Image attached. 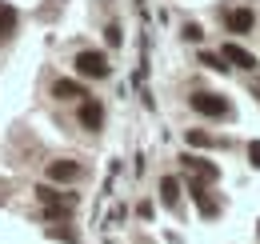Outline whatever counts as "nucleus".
Here are the masks:
<instances>
[{"label": "nucleus", "mask_w": 260, "mask_h": 244, "mask_svg": "<svg viewBox=\"0 0 260 244\" xmlns=\"http://www.w3.org/2000/svg\"><path fill=\"white\" fill-rule=\"evenodd\" d=\"M200 36H204V32L196 28V24H184V40H200Z\"/></svg>", "instance_id": "18"}, {"label": "nucleus", "mask_w": 260, "mask_h": 244, "mask_svg": "<svg viewBox=\"0 0 260 244\" xmlns=\"http://www.w3.org/2000/svg\"><path fill=\"white\" fill-rule=\"evenodd\" d=\"M48 236H56V240H64V244H76V232H72V228H60V224H48Z\"/></svg>", "instance_id": "14"}, {"label": "nucleus", "mask_w": 260, "mask_h": 244, "mask_svg": "<svg viewBox=\"0 0 260 244\" xmlns=\"http://www.w3.org/2000/svg\"><path fill=\"white\" fill-rule=\"evenodd\" d=\"M248 160H252V168H260V140L248 144Z\"/></svg>", "instance_id": "17"}, {"label": "nucleus", "mask_w": 260, "mask_h": 244, "mask_svg": "<svg viewBox=\"0 0 260 244\" xmlns=\"http://www.w3.org/2000/svg\"><path fill=\"white\" fill-rule=\"evenodd\" d=\"M192 108L200 116H212V120H228L232 116V104L220 92H192Z\"/></svg>", "instance_id": "2"}, {"label": "nucleus", "mask_w": 260, "mask_h": 244, "mask_svg": "<svg viewBox=\"0 0 260 244\" xmlns=\"http://www.w3.org/2000/svg\"><path fill=\"white\" fill-rule=\"evenodd\" d=\"M200 64H204V68H216V72H224V68H228L220 52H200Z\"/></svg>", "instance_id": "13"}, {"label": "nucleus", "mask_w": 260, "mask_h": 244, "mask_svg": "<svg viewBox=\"0 0 260 244\" xmlns=\"http://www.w3.org/2000/svg\"><path fill=\"white\" fill-rule=\"evenodd\" d=\"M192 196H196V208L204 216H216V200H208V192H204L200 184H192Z\"/></svg>", "instance_id": "12"}, {"label": "nucleus", "mask_w": 260, "mask_h": 244, "mask_svg": "<svg viewBox=\"0 0 260 244\" xmlns=\"http://www.w3.org/2000/svg\"><path fill=\"white\" fill-rule=\"evenodd\" d=\"M76 116H80V124H84L88 132H100V128H104V104H100V100H92V96H84Z\"/></svg>", "instance_id": "5"}, {"label": "nucleus", "mask_w": 260, "mask_h": 244, "mask_svg": "<svg viewBox=\"0 0 260 244\" xmlns=\"http://www.w3.org/2000/svg\"><path fill=\"white\" fill-rule=\"evenodd\" d=\"M76 72L88 76V80H104L108 76V56L96 52V48H84V52H76Z\"/></svg>", "instance_id": "3"}, {"label": "nucleus", "mask_w": 260, "mask_h": 244, "mask_svg": "<svg viewBox=\"0 0 260 244\" xmlns=\"http://www.w3.org/2000/svg\"><path fill=\"white\" fill-rule=\"evenodd\" d=\"M104 36H108V44H120V40H124V36H120V24H108Z\"/></svg>", "instance_id": "16"}, {"label": "nucleus", "mask_w": 260, "mask_h": 244, "mask_svg": "<svg viewBox=\"0 0 260 244\" xmlns=\"http://www.w3.org/2000/svg\"><path fill=\"white\" fill-rule=\"evenodd\" d=\"M188 144H196V148H208V144H212V136H208V132H188Z\"/></svg>", "instance_id": "15"}, {"label": "nucleus", "mask_w": 260, "mask_h": 244, "mask_svg": "<svg viewBox=\"0 0 260 244\" xmlns=\"http://www.w3.org/2000/svg\"><path fill=\"white\" fill-rule=\"evenodd\" d=\"M52 92H56V100H84V96H88L84 84H76V80H56Z\"/></svg>", "instance_id": "10"}, {"label": "nucleus", "mask_w": 260, "mask_h": 244, "mask_svg": "<svg viewBox=\"0 0 260 244\" xmlns=\"http://www.w3.org/2000/svg\"><path fill=\"white\" fill-rule=\"evenodd\" d=\"M160 200L168 204V208L180 204V184H176V176H164V180H160Z\"/></svg>", "instance_id": "11"}, {"label": "nucleus", "mask_w": 260, "mask_h": 244, "mask_svg": "<svg viewBox=\"0 0 260 244\" xmlns=\"http://www.w3.org/2000/svg\"><path fill=\"white\" fill-rule=\"evenodd\" d=\"M80 176V164L76 160H52L48 164V180L52 184H68V180H76Z\"/></svg>", "instance_id": "6"}, {"label": "nucleus", "mask_w": 260, "mask_h": 244, "mask_svg": "<svg viewBox=\"0 0 260 244\" xmlns=\"http://www.w3.org/2000/svg\"><path fill=\"white\" fill-rule=\"evenodd\" d=\"M16 24H20V12H16L8 0H0V44H4V40L16 32Z\"/></svg>", "instance_id": "7"}, {"label": "nucleus", "mask_w": 260, "mask_h": 244, "mask_svg": "<svg viewBox=\"0 0 260 244\" xmlns=\"http://www.w3.org/2000/svg\"><path fill=\"white\" fill-rule=\"evenodd\" d=\"M224 24H228V32H236V36H248V32L256 28V12H252V8H228Z\"/></svg>", "instance_id": "4"}, {"label": "nucleus", "mask_w": 260, "mask_h": 244, "mask_svg": "<svg viewBox=\"0 0 260 244\" xmlns=\"http://www.w3.org/2000/svg\"><path fill=\"white\" fill-rule=\"evenodd\" d=\"M36 196H40V204L48 208V216H52V220L72 216V208H76V196H72V192H56L52 184H40V188H36Z\"/></svg>", "instance_id": "1"}, {"label": "nucleus", "mask_w": 260, "mask_h": 244, "mask_svg": "<svg viewBox=\"0 0 260 244\" xmlns=\"http://www.w3.org/2000/svg\"><path fill=\"white\" fill-rule=\"evenodd\" d=\"M224 60H232L236 68H256V56L248 52V48H240V44H224V52H220Z\"/></svg>", "instance_id": "9"}, {"label": "nucleus", "mask_w": 260, "mask_h": 244, "mask_svg": "<svg viewBox=\"0 0 260 244\" xmlns=\"http://www.w3.org/2000/svg\"><path fill=\"white\" fill-rule=\"evenodd\" d=\"M180 160H184V168H188L192 176H200V180H216V176H220L212 160H200V156H180Z\"/></svg>", "instance_id": "8"}]
</instances>
